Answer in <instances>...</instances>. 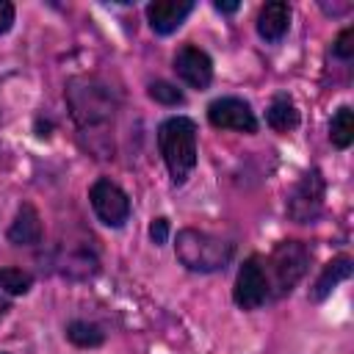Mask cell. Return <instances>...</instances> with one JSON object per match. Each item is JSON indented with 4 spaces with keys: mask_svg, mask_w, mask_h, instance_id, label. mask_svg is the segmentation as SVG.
I'll use <instances>...</instances> for the list:
<instances>
[{
    "mask_svg": "<svg viewBox=\"0 0 354 354\" xmlns=\"http://www.w3.org/2000/svg\"><path fill=\"white\" fill-rule=\"evenodd\" d=\"M66 105L88 149L100 158H108L113 152V124L119 111L113 88L94 75L72 77L66 83Z\"/></svg>",
    "mask_w": 354,
    "mask_h": 354,
    "instance_id": "cell-1",
    "label": "cell"
},
{
    "mask_svg": "<svg viewBox=\"0 0 354 354\" xmlns=\"http://www.w3.org/2000/svg\"><path fill=\"white\" fill-rule=\"evenodd\" d=\"M158 149L174 185H183L196 166V122L188 116H169L158 127Z\"/></svg>",
    "mask_w": 354,
    "mask_h": 354,
    "instance_id": "cell-2",
    "label": "cell"
},
{
    "mask_svg": "<svg viewBox=\"0 0 354 354\" xmlns=\"http://www.w3.org/2000/svg\"><path fill=\"white\" fill-rule=\"evenodd\" d=\"M174 254L177 260L188 268V271H196V274H213V271H221L232 254H235V246L218 235H210L205 230H194V227H185L177 232V243H174Z\"/></svg>",
    "mask_w": 354,
    "mask_h": 354,
    "instance_id": "cell-3",
    "label": "cell"
},
{
    "mask_svg": "<svg viewBox=\"0 0 354 354\" xmlns=\"http://www.w3.org/2000/svg\"><path fill=\"white\" fill-rule=\"evenodd\" d=\"M266 266V277H268V293L271 299H282L288 296L299 279L307 274L310 266V249L301 241H282L274 246V252L268 254V260H263Z\"/></svg>",
    "mask_w": 354,
    "mask_h": 354,
    "instance_id": "cell-4",
    "label": "cell"
},
{
    "mask_svg": "<svg viewBox=\"0 0 354 354\" xmlns=\"http://www.w3.org/2000/svg\"><path fill=\"white\" fill-rule=\"evenodd\" d=\"M55 271L66 279H91L100 271V257L86 238H66L53 252Z\"/></svg>",
    "mask_w": 354,
    "mask_h": 354,
    "instance_id": "cell-5",
    "label": "cell"
},
{
    "mask_svg": "<svg viewBox=\"0 0 354 354\" xmlns=\"http://www.w3.org/2000/svg\"><path fill=\"white\" fill-rule=\"evenodd\" d=\"M324 177L318 169H310L301 174V180L293 185L288 196V216L296 224H313L324 210Z\"/></svg>",
    "mask_w": 354,
    "mask_h": 354,
    "instance_id": "cell-6",
    "label": "cell"
},
{
    "mask_svg": "<svg viewBox=\"0 0 354 354\" xmlns=\"http://www.w3.org/2000/svg\"><path fill=\"white\" fill-rule=\"evenodd\" d=\"M88 202L94 216L108 227H124V221L130 218V196L108 177L94 180V185L88 188Z\"/></svg>",
    "mask_w": 354,
    "mask_h": 354,
    "instance_id": "cell-7",
    "label": "cell"
},
{
    "mask_svg": "<svg viewBox=\"0 0 354 354\" xmlns=\"http://www.w3.org/2000/svg\"><path fill=\"white\" fill-rule=\"evenodd\" d=\"M232 299H235V304H238L241 310H257V307H263V304L271 299L263 257L252 254V257L243 260V266L238 268V277H235Z\"/></svg>",
    "mask_w": 354,
    "mask_h": 354,
    "instance_id": "cell-8",
    "label": "cell"
},
{
    "mask_svg": "<svg viewBox=\"0 0 354 354\" xmlns=\"http://www.w3.org/2000/svg\"><path fill=\"white\" fill-rule=\"evenodd\" d=\"M207 122L218 130H235V133H254L257 116L252 105L241 97H218L207 105Z\"/></svg>",
    "mask_w": 354,
    "mask_h": 354,
    "instance_id": "cell-9",
    "label": "cell"
},
{
    "mask_svg": "<svg viewBox=\"0 0 354 354\" xmlns=\"http://www.w3.org/2000/svg\"><path fill=\"white\" fill-rule=\"evenodd\" d=\"M174 72H177V77H180L185 86L202 91V88H207L210 80H213V61H210V55H207L205 50H199L196 44H183V47L177 50V55H174Z\"/></svg>",
    "mask_w": 354,
    "mask_h": 354,
    "instance_id": "cell-10",
    "label": "cell"
},
{
    "mask_svg": "<svg viewBox=\"0 0 354 354\" xmlns=\"http://www.w3.org/2000/svg\"><path fill=\"white\" fill-rule=\"evenodd\" d=\"M191 11H194L191 0H155L147 6V19H149V28L155 33L169 36L185 22V17Z\"/></svg>",
    "mask_w": 354,
    "mask_h": 354,
    "instance_id": "cell-11",
    "label": "cell"
},
{
    "mask_svg": "<svg viewBox=\"0 0 354 354\" xmlns=\"http://www.w3.org/2000/svg\"><path fill=\"white\" fill-rule=\"evenodd\" d=\"M8 241L14 246H36L41 243V235H44V227H41V216L39 210L30 205V202H22L17 207V216L8 227Z\"/></svg>",
    "mask_w": 354,
    "mask_h": 354,
    "instance_id": "cell-12",
    "label": "cell"
},
{
    "mask_svg": "<svg viewBox=\"0 0 354 354\" xmlns=\"http://www.w3.org/2000/svg\"><path fill=\"white\" fill-rule=\"evenodd\" d=\"M288 28H290V6L285 0H271V3H266L260 8V14H257V33H260V39L277 44V41L285 39Z\"/></svg>",
    "mask_w": 354,
    "mask_h": 354,
    "instance_id": "cell-13",
    "label": "cell"
},
{
    "mask_svg": "<svg viewBox=\"0 0 354 354\" xmlns=\"http://www.w3.org/2000/svg\"><path fill=\"white\" fill-rule=\"evenodd\" d=\"M351 277V260L343 254V257H335V260H329L326 266H324V271H321V277L315 279V285H313V293H310V299L313 301H321V299H326L343 279H348Z\"/></svg>",
    "mask_w": 354,
    "mask_h": 354,
    "instance_id": "cell-14",
    "label": "cell"
},
{
    "mask_svg": "<svg viewBox=\"0 0 354 354\" xmlns=\"http://www.w3.org/2000/svg\"><path fill=\"white\" fill-rule=\"evenodd\" d=\"M266 122L268 127H274L277 133H288L299 124V111L293 105V100L288 94H277L268 105V113H266Z\"/></svg>",
    "mask_w": 354,
    "mask_h": 354,
    "instance_id": "cell-15",
    "label": "cell"
},
{
    "mask_svg": "<svg viewBox=\"0 0 354 354\" xmlns=\"http://www.w3.org/2000/svg\"><path fill=\"white\" fill-rule=\"evenodd\" d=\"M329 141L337 149H348L354 141V113L348 105H340L329 122Z\"/></svg>",
    "mask_w": 354,
    "mask_h": 354,
    "instance_id": "cell-16",
    "label": "cell"
},
{
    "mask_svg": "<svg viewBox=\"0 0 354 354\" xmlns=\"http://www.w3.org/2000/svg\"><path fill=\"white\" fill-rule=\"evenodd\" d=\"M66 337L75 343V346H80V348H94V346H100L102 343V329L97 326V324H91V321H72L69 326H66Z\"/></svg>",
    "mask_w": 354,
    "mask_h": 354,
    "instance_id": "cell-17",
    "label": "cell"
},
{
    "mask_svg": "<svg viewBox=\"0 0 354 354\" xmlns=\"http://www.w3.org/2000/svg\"><path fill=\"white\" fill-rule=\"evenodd\" d=\"M33 285V277L30 271H22V268H14V266H6L0 268V288L11 296H25Z\"/></svg>",
    "mask_w": 354,
    "mask_h": 354,
    "instance_id": "cell-18",
    "label": "cell"
},
{
    "mask_svg": "<svg viewBox=\"0 0 354 354\" xmlns=\"http://www.w3.org/2000/svg\"><path fill=\"white\" fill-rule=\"evenodd\" d=\"M149 97L155 100V102H160V105H180L185 97H183V91L177 88V86H171L169 80H152L149 83Z\"/></svg>",
    "mask_w": 354,
    "mask_h": 354,
    "instance_id": "cell-19",
    "label": "cell"
},
{
    "mask_svg": "<svg viewBox=\"0 0 354 354\" xmlns=\"http://www.w3.org/2000/svg\"><path fill=\"white\" fill-rule=\"evenodd\" d=\"M332 53L340 61H351V55H354V28H343L337 33V39L332 44Z\"/></svg>",
    "mask_w": 354,
    "mask_h": 354,
    "instance_id": "cell-20",
    "label": "cell"
},
{
    "mask_svg": "<svg viewBox=\"0 0 354 354\" xmlns=\"http://www.w3.org/2000/svg\"><path fill=\"white\" fill-rule=\"evenodd\" d=\"M149 238H152V243L155 246H163L166 241H169V218H155L152 224H149Z\"/></svg>",
    "mask_w": 354,
    "mask_h": 354,
    "instance_id": "cell-21",
    "label": "cell"
},
{
    "mask_svg": "<svg viewBox=\"0 0 354 354\" xmlns=\"http://www.w3.org/2000/svg\"><path fill=\"white\" fill-rule=\"evenodd\" d=\"M14 17H17V11H14V3H8V0H0V33H6V30L14 25Z\"/></svg>",
    "mask_w": 354,
    "mask_h": 354,
    "instance_id": "cell-22",
    "label": "cell"
},
{
    "mask_svg": "<svg viewBox=\"0 0 354 354\" xmlns=\"http://www.w3.org/2000/svg\"><path fill=\"white\" fill-rule=\"evenodd\" d=\"M321 8H324V11H326V14H346V11H348V8H351V6H348V3H346V6H321Z\"/></svg>",
    "mask_w": 354,
    "mask_h": 354,
    "instance_id": "cell-23",
    "label": "cell"
},
{
    "mask_svg": "<svg viewBox=\"0 0 354 354\" xmlns=\"http://www.w3.org/2000/svg\"><path fill=\"white\" fill-rule=\"evenodd\" d=\"M216 11H224V14H232V11H238V3H216Z\"/></svg>",
    "mask_w": 354,
    "mask_h": 354,
    "instance_id": "cell-24",
    "label": "cell"
},
{
    "mask_svg": "<svg viewBox=\"0 0 354 354\" xmlns=\"http://www.w3.org/2000/svg\"><path fill=\"white\" fill-rule=\"evenodd\" d=\"M8 310H11V304H8L6 299H0V321H3L6 315H8Z\"/></svg>",
    "mask_w": 354,
    "mask_h": 354,
    "instance_id": "cell-25",
    "label": "cell"
},
{
    "mask_svg": "<svg viewBox=\"0 0 354 354\" xmlns=\"http://www.w3.org/2000/svg\"><path fill=\"white\" fill-rule=\"evenodd\" d=\"M0 354H6V351H0Z\"/></svg>",
    "mask_w": 354,
    "mask_h": 354,
    "instance_id": "cell-26",
    "label": "cell"
}]
</instances>
